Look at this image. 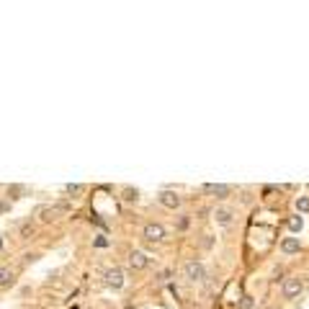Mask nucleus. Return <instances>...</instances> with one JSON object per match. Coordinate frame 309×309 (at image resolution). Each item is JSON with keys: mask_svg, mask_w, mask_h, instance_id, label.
<instances>
[{"mask_svg": "<svg viewBox=\"0 0 309 309\" xmlns=\"http://www.w3.org/2000/svg\"><path fill=\"white\" fill-rule=\"evenodd\" d=\"M286 227H289L291 235L302 232V230H304V216H302V214H291L289 219H286Z\"/></svg>", "mask_w": 309, "mask_h": 309, "instance_id": "9b49d317", "label": "nucleus"}, {"mask_svg": "<svg viewBox=\"0 0 309 309\" xmlns=\"http://www.w3.org/2000/svg\"><path fill=\"white\" fill-rule=\"evenodd\" d=\"M62 211H67L65 204H60V206H44V209H39V216H41V222H54Z\"/></svg>", "mask_w": 309, "mask_h": 309, "instance_id": "9d476101", "label": "nucleus"}, {"mask_svg": "<svg viewBox=\"0 0 309 309\" xmlns=\"http://www.w3.org/2000/svg\"><path fill=\"white\" fill-rule=\"evenodd\" d=\"M296 211L299 214H309V196H296Z\"/></svg>", "mask_w": 309, "mask_h": 309, "instance_id": "f8f14e48", "label": "nucleus"}, {"mask_svg": "<svg viewBox=\"0 0 309 309\" xmlns=\"http://www.w3.org/2000/svg\"><path fill=\"white\" fill-rule=\"evenodd\" d=\"M0 211H5V206H3V201H0Z\"/></svg>", "mask_w": 309, "mask_h": 309, "instance_id": "aec40b11", "label": "nucleus"}, {"mask_svg": "<svg viewBox=\"0 0 309 309\" xmlns=\"http://www.w3.org/2000/svg\"><path fill=\"white\" fill-rule=\"evenodd\" d=\"M144 240H150V242H163L165 240V227L157 224V222L144 224Z\"/></svg>", "mask_w": 309, "mask_h": 309, "instance_id": "39448f33", "label": "nucleus"}, {"mask_svg": "<svg viewBox=\"0 0 309 309\" xmlns=\"http://www.w3.org/2000/svg\"><path fill=\"white\" fill-rule=\"evenodd\" d=\"M266 309H276V307H266Z\"/></svg>", "mask_w": 309, "mask_h": 309, "instance_id": "4be33fe9", "label": "nucleus"}, {"mask_svg": "<svg viewBox=\"0 0 309 309\" xmlns=\"http://www.w3.org/2000/svg\"><path fill=\"white\" fill-rule=\"evenodd\" d=\"M106 245H108L106 237H96V247H106Z\"/></svg>", "mask_w": 309, "mask_h": 309, "instance_id": "6ab92c4d", "label": "nucleus"}, {"mask_svg": "<svg viewBox=\"0 0 309 309\" xmlns=\"http://www.w3.org/2000/svg\"><path fill=\"white\" fill-rule=\"evenodd\" d=\"M204 191L211 193L214 199H227V196L232 193V186H227V183H206Z\"/></svg>", "mask_w": 309, "mask_h": 309, "instance_id": "423d86ee", "label": "nucleus"}, {"mask_svg": "<svg viewBox=\"0 0 309 309\" xmlns=\"http://www.w3.org/2000/svg\"><path fill=\"white\" fill-rule=\"evenodd\" d=\"M237 307H240V309H255V302H253V296H242Z\"/></svg>", "mask_w": 309, "mask_h": 309, "instance_id": "dca6fc26", "label": "nucleus"}, {"mask_svg": "<svg viewBox=\"0 0 309 309\" xmlns=\"http://www.w3.org/2000/svg\"><path fill=\"white\" fill-rule=\"evenodd\" d=\"M0 250H3V237H0Z\"/></svg>", "mask_w": 309, "mask_h": 309, "instance_id": "412c9836", "label": "nucleus"}, {"mask_svg": "<svg viewBox=\"0 0 309 309\" xmlns=\"http://www.w3.org/2000/svg\"><path fill=\"white\" fill-rule=\"evenodd\" d=\"M129 266L134 271H144L147 266H150V255L142 253V250H132V253H129Z\"/></svg>", "mask_w": 309, "mask_h": 309, "instance_id": "0eeeda50", "label": "nucleus"}, {"mask_svg": "<svg viewBox=\"0 0 309 309\" xmlns=\"http://www.w3.org/2000/svg\"><path fill=\"white\" fill-rule=\"evenodd\" d=\"M10 281H13V271H10V268H0V286H5Z\"/></svg>", "mask_w": 309, "mask_h": 309, "instance_id": "ddd939ff", "label": "nucleus"}, {"mask_svg": "<svg viewBox=\"0 0 309 309\" xmlns=\"http://www.w3.org/2000/svg\"><path fill=\"white\" fill-rule=\"evenodd\" d=\"M103 281H106V286H111V289H121V286H124L121 268H108L106 273H103Z\"/></svg>", "mask_w": 309, "mask_h": 309, "instance_id": "6e6552de", "label": "nucleus"}, {"mask_svg": "<svg viewBox=\"0 0 309 309\" xmlns=\"http://www.w3.org/2000/svg\"><path fill=\"white\" fill-rule=\"evenodd\" d=\"M278 247H281V253H283L286 258H289V255H299V253H302V240L296 237V235H289V237L281 240Z\"/></svg>", "mask_w": 309, "mask_h": 309, "instance_id": "20e7f679", "label": "nucleus"}, {"mask_svg": "<svg viewBox=\"0 0 309 309\" xmlns=\"http://www.w3.org/2000/svg\"><path fill=\"white\" fill-rule=\"evenodd\" d=\"M139 199V191L137 188H124V201H137Z\"/></svg>", "mask_w": 309, "mask_h": 309, "instance_id": "4468645a", "label": "nucleus"}, {"mask_svg": "<svg viewBox=\"0 0 309 309\" xmlns=\"http://www.w3.org/2000/svg\"><path fill=\"white\" fill-rule=\"evenodd\" d=\"M186 227H188V216H180V219H178V230H186Z\"/></svg>", "mask_w": 309, "mask_h": 309, "instance_id": "a211bd4d", "label": "nucleus"}, {"mask_svg": "<svg viewBox=\"0 0 309 309\" xmlns=\"http://www.w3.org/2000/svg\"><path fill=\"white\" fill-rule=\"evenodd\" d=\"M304 291V278L302 276H289V278H283V286H281V296L286 302H291L296 299V296H302Z\"/></svg>", "mask_w": 309, "mask_h": 309, "instance_id": "f257e3e1", "label": "nucleus"}, {"mask_svg": "<svg viewBox=\"0 0 309 309\" xmlns=\"http://www.w3.org/2000/svg\"><path fill=\"white\" fill-rule=\"evenodd\" d=\"M211 216H214V222L219 227H230L235 222V209H232V206H216V209L211 211Z\"/></svg>", "mask_w": 309, "mask_h": 309, "instance_id": "7ed1b4c3", "label": "nucleus"}, {"mask_svg": "<svg viewBox=\"0 0 309 309\" xmlns=\"http://www.w3.org/2000/svg\"><path fill=\"white\" fill-rule=\"evenodd\" d=\"M157 201L163 204L165 209H178V206L183 204V199L178 196L175 191H163V193H160V196H157Z\"/></svg>", "mask_w": 309, "mask_h": 309, "instance_id": "1a4fd4ad", "label": "nucleus"}, {"mask_svg": "<svg viewBox=\"0 0 309 309\" xmlns=\"http://www.w3.org/2000/svg\"><path fill=\"white\" fill-rule=\"evenodd\" d=\"M65 191H67V193H70V196H80V193H83L85 188H83V186H80V183H70V186H67Z\"/></svg>", "mask_w": 309, "mask_h": 309, "instance_id": "2eb2a0df", "label": "nucleus"}, {"mask_svg": "<svg viewBox=\"0 0 309 309\" xmlns=\"http://www.w3.org/2000/svg\"><path fill=\"white\" fill-rule=\"evenodd\" d=\"M31 232H34V227H31V224H24V227H21V235H24V237H29Z\"/></svg>", "mask_w": 309, "mask_h": 309, "instance_id": "f3484780", "label": "nucleus"}, {"mask_svg": "<svg viewBox=\"0 0 309 309\" xmlns=\"http://www.w3.org/2000/svg\"><path fill=\"white\" fill-rule=\"evenodd\" d=\"M183 273H186V278L191 283H201L206 278V268H204L201 260H188L186 266H183Z\"/></svg>", "mask_w": 309, "mask_h": 309, "instance_id": "f03ea898", "label": "nucleus"}]
</instances>
